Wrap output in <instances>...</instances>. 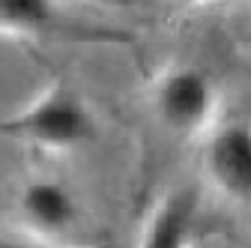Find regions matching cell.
Returning a JSON list of instances; mask_svg holds the SVG:
<instances>
[{
  "label": "cell",
  "mask_w": 251,
  "mask_h": 248,
  "mask_svg": "<svg viewBox=\"0 0 251 248\" xmlns=\"http://www.w3.org/2000/svg\"><path fill=\"white\" fill-rule=\"evenodd\" d=\"M0 135L45 152H72L93 141L96 117L75 87L57 81L33 96L21 111L0 117Z\"/></svg>",
  "instance_id": "1"
},
{
  "label": "cell",
  "mask_w": 251,
  "mask_h": 248,
  "mask_svg": "<svg viewBox=\"0 0 251 248\" xmlns=\"http://www.w3.org/2000/svg\"><path fill=\"white\" fill-rule=\"evenodd\" d=\"M152 111L162 126L176 138H195L215 126L218 84L201 66H171L152 87Z\"/></svg>",
  "instance_id": "2"
},
{
  "label": "cell",
  "mask_w": 251,
  "mask_h": 248,
  "mask_svg": "<svg viewBox=\"0 0 251 248\" xmlns=\"http://www.w3.org/2000/svg\"><path fill=\"white\" fill-rule=\"evenodd\" d=\"M203 174L230 203L251 206V123H215L203 144Z\"/></svg>",
  "instance_id": "3"
},
{
  "label": "cell",
  "mask_w": 251,
  "mask_h": 248,
  "mask_svg": "<svg viewBox=\"0 0 251 248\" xmlns=\"http://www.w3.org/2000/svg\"><path fill=\"white\" fill-rule=\"evenodd\" d=\"M0 36L9 39H93V42H114L117 33L90 30L63 15L57 0H0Z\"/></svg>",
  "instance_id": "4"
},
{
  "label": "cell",
  "mask_w": 251,
  "mask_h": 248,
  "mask_svg": "<svg viewBox=\"0 0 251 248\" xmlns=\"http://www.w3.org/2000/svg\"><path fill=\"white\" fill-rule=\"evenodd\" d=\"M15 209L36 239H60L78 224L75 192L54 176H30L18 189Z\"/></svg>",
  "instance_id": "5"
},
{
  "label": "cell",
  "mask_w": 251,
  "mask_h": 248,
  "mask_svg": "<svg viewBox=\"0 0 251 248\" xmlns=\"http://www.w3.org/2000/svg\"><path fill=\"white\" fill-rule=\"evenodd\" d=\"M195 233H198V195L192 189H174L147 215L138 248H192Z\"/></svg>",
  "instance_id": "6"
},
{
  "label": "cell",
  "mask_w": 251,
  "mask_h": 248,
  "mask_svg": "<svg viewBox=\"0 0 251 248\" xmlns=\"http://www.w3.org/2000/svg\"><path fill=\"white\" fill-rule=\"evenodd\" d=\"M0 248H42V245H36V242H24V239H15V236L0 233ZM90 248H105V245H90Z\"/></svg>",
  "instance_id": "7"
},
{
  "label": "cell",
  "mask_w": 251,
  "mask_h": 248,
  "mask_svg": "<svg viewBox=\"0 0 251 248\" xmlns=\"http://www.w3.org/2000/svg\"><path fill=\"white\" fill-rule=\"evenodd\" d=\"M176 3H222V0H176Z\"/></svg>",
  "instance_id": "8"
},
{
  "label": "cell",
  "mask_w": 251,
  "mask_h": 248,
  "mask_svg": "<svg viewBox=\"0 0 251 248\" xmlns=\"http://www.w3.org/2000/svg\"><path fill=\"white\" fill-rule=\"evenodd\" d=\"M99 3H120V0H99Z\"/></svg>",
  "instance_id": "9"
}]
</instances>
